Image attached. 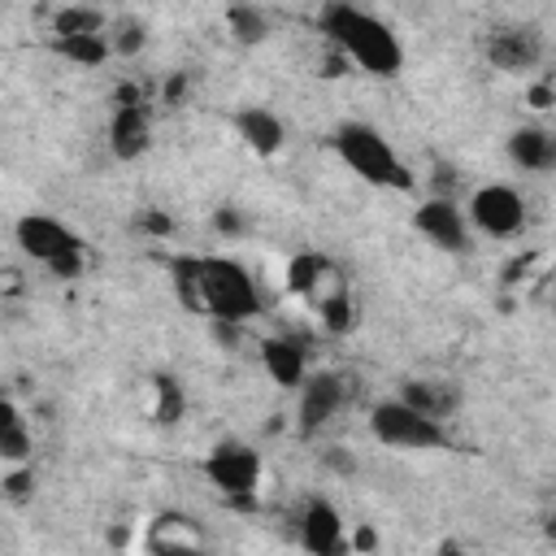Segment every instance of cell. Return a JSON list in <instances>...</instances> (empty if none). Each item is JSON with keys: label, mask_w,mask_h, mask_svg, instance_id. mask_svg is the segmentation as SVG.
<instances>
[{"label": "cell", "mask_w": 556, "mask_h": 556, "mask_svg": "<svg viewBox=\"0 0 556 556\" xmlns=\"http://www.w3.org/2000/svg\"><path fill=\"white\" fill-rule=\"evenodd\" d=\"M295 534H300V547L308 556H343V552H352V526L343 521V513L330 500H308L300 508Z\"/></svg>", "instance_id": "12"}, {"label": "cell", "mask_w": 556, "mask_h": 556, "mask_svg": "<svg viewBox=\"0 0 556 556\" xmlns=\"http://www.w3.org/2000/svg\"><path fill=\"white\" fill-rule=\"evenodd\" d=\"M552 304H556V287H552Z\"/></svg>", "instance_id": "31"}, {"label": "cell", "mask_w": 556, "mask_h": 556, "mask_svg": "<svg viewBox=\"0 0 556 556\" xmlns=\"http://www.w3.org/2000/svg\"><path fill=\"white\" fill-rule=\"evenodd\" d=\"M465 217L473 226V235H486V239H513L521 235L526 226V200L517 187L508 182H486L469 195L465 204Z\"/></svg>", "instance_id": "8"}, {"label": "cell", "mask_w": 556, "mask_h": 556, "mask_svg": "<svg viewBox=\"0 0 556 556\" xmlns=\"http://www.w3.org/2000/svg\"><path fill=\"white\" fill-rule=\"evenodd\" d=\"M30 495H35V469H30V465L4 469V500H9V504H26Z\"/></svg>", "instance_id": "26"}, {"label": "cell", "mask_w": 556, "mask_h": 556, "mask_svg": "<svg viewBox=\"0 0 556 556\" xmlns=\"http://www.w3.org/2000/svg\"><path fill=\"white\" fill-rule=\"evenodd\" d=\"M235 130H239L243 148H252L256 156H278L282 143H287V126H282V117H278L274 109H265V104H248V109H239V113H235Z\"/></svg>", "instance_id": "17"}, {"label": "cell", "mask_w": 556, "mask_h": 556, "mask_svg": "<svg viewBox=\"0 0 556 556\" xmlns=\"http://www.w3.org/2000/svg\"><path fill=\"white\" fill-rule=\"evenodd\" d=\"M369 434L382 443V447H395V452H439L447 447V426L417 413L413 404H404L400 395L374 404L369 413Z\"/></svg>", "instance_id": "5"}, {"label": "cell", "mask_w": 556, "mask_h": 556, "mask_svg": "<svg viewBox=\"0 0 556 556\" xmlns=\"http://www.w3.org/2000/svg\"><path fill=\"white\" fill-rule=\"evenodd\" d=\"M148 143H152V113L135 87H122L109 113V152L117 161H135L148 152Z\"/></svg>", "instance_id": "10"}, {"label": "cell", "mask_w": 556, "mask_h": 556, "mask_svg": "<svg viewBox=\"0 0 556 556\" xmlns=\"http://www.w3.org/2000/svg\"><path fill=\"white\" fill-rule=\"evenodd\" d=\"M204 473L217 486V495H226L230 504H252L261 495V482H265L261 456L243 443H217L204 460Z\"/></svg>", "instance_id": "7"}, {"label": "cell", "mask_w": 556, "mask_h": 556, "mask_svg": "<svg viewBox=\"0 0 556 556\" xmlns=\"http://www.w3.org/2000/svg\"><path fill=\"white\" fill-rule=\"evenodd\" d=\"M313 321H317L326 334H348V330L356 326V300H352V291H348V295H339L334 304H326Z\"/></svg>", "instance_id": "24"}, {"label": "cell", "mask_w": 556, "mask_h": 556, "mask_svg": "<svg viewBox=\"0 0 556 556\" xmlns=\"http://www.w3.org/2000/svg\"><path fill=\"white\" fill-rule=\"evenodd\" d=\"M400 400H404V404H413L417 413L434 417V421H447V417H452V408L460 404L456 387H452V382H434V378H408V382L400 387Z\"/></svg>", "instance_id": "19"}, {"label": "cell", "mask_w": 556, "mask_h": 556, "mask_svg": "<svg viewBox=\"0 0 556 556\" xmlns=\"http://www.w3.org/2000/svg\"><path fill=\"white\" fill-rule=\"evenodd\" d=\"M334 152L339 161L369 187H391V191H408L413 174L400 161V152L382 139V130H374L369 122H343L334 130Z\"/></svg>", "instance_id": "3"}, {"label": "cell", "mask_w": 556, "mask_h": 556, "mask_svg": "<svg viewBox=\"0 0 556 556\" xmlns=\"http://www.w3.org/2000/svg\"><path fill=\"white\" fill-rule=\"evenodd\" d=\"M174 287L182 304L213 326L243 330L261 313V287L252 274L230 256H178L174 261Z\"/></svg>", "instance_id": "1"}, {"label": "cell", "mask_w": 556, "mask_h": 556, "mask_svg": "<svg viewBox=\"0 0 556 556\" xmlns=\"http://www.w3.org/2000/svg\"><path fill=\"white\" fill-rule=\"evenodd\" d=\"M226 30H230L239 43H261V39L274 30V22H269V13L256 9V4H230V9H226Z\"/></svg>", "instance_id": "22"}, {"label": "cell", "mask_w": 556, "mask_h": 556, "mask_svg": "<svg viewBox=\"0 0 556 556\" xmlns=\"http://www.w3.org/2000/svg\"><path fill=\"white\" fill-rule=\"evenodd\" d=\"M13 235H17V248H22L35 265H43L52 278H78V274L87 269V248H83V239H78L61 217L22 213L17 226H13Z\"/></svg>", "instance_id": "4"}, {"label": "cell", "mask_w": 556, "mask_h": 556, "mask_svg": "<svg viewBox=\"0 0 556 556\" xmlns=\"http://www.w3.org/2000/svg\"><path fill=\"white\" fill-rule=\"evenodd\" d=\"M143 22H135V17H126V22H113L109 26V43H113V56H135L139 48H143Z\"/></svg>", "instance_id": "25"}, {"label": "cell", "mask_w": 556, "mask_h": 556, "mask_svg": "<svg viewBox=\"0 0 556 556\" xmlns=\"http://www.w3.org/2000/svg\"><path fill=\"white\" fill-rule=\"evenodd\" d=\"M148 391H152V400H148L152 421L169 426V421H178V417L187 413V395H182L178 378H152V382H148Z\"/></svg>", "instance_id": "23"}, {"label": "cell", "mask_w": 556, "mask_h": 556, "mask_svg": "<svg viewBox=\"0 0 556 556\" xmlns=\"http://www.w3.org/2000/svg\"><path fill=\"white\" fill-rule=\"evenodd\" d=\"M143 552L148 556H208V534L195 517L187 513H156L143 530Z\"/></svg>", "instance_id": "13"}, {"label": "cell", "mask_w": 556, "mask_h": 556, "mask_svg": "<svg viewBox=\"0 0 556 556\" xmlns=\"http://www.w3.org/2000/svg\"><path fill=\"white\" fill-rule=\"evenodd\" d=\"M443 556H465V552L460 547H443Z\"/></svg>", "instance_id": "30"}, {"label": "cell", "mask_w": 556, "mask_h": 556, "mask_svg": "<svg viewBox=\"0 0 556 556\" xmlns=\"http://www.w3.org/2000/svg\"><path fill=\"white\" fill-rule=\"evenodd\" d=\"M0 460H4V469H17V465L35 460V430L17 413L13 400H4V408H0Z\"/></svg>", "instance_id": "18"}, {"label": "cell", "mask_w": 556, "mask_h": 556, "mask_svg": "<svg viewBox=\"0 0 556 556\" xmlns=\"http://www.w3.org/2000/svg\"><path fill=\"white\" fill-rule=\"evenodd\" d=\"M504 152H508V161L521 174H552L556 169V130H547V126H521V130L508 135Z\"/></svg>", "instance_id": "16"}, {"label": "cell", "mask_w": 556, "mask_h": 556, "mask_svg": "<svg viewBox=\"0 0 556 556\" xmlns=\"http://www.w3.org/2000/svg\"><path fill=\"white\" fill-rule=\"evenodd\" d=\"M261 369H265L278 387H287V391H300L304 378L313 374V369H308V352H304V343H300V339H287V334L261 343Z\"/></svg>", "instance_id": "15"}, {"label": "cell", "mask_w": 556, "mask_h": 556, "mask_svg": "<svg viewBox=\"0 0 556 556\" xmlns=\"http://www.w3.org/2000/svg\"><path fill=\"white\" fill-rule=\"evenodd\" d=\"M352 391H356V382L348 369H313L304 378V387L295 391V430L300 434L330 430L343 417V408L352 404Z\"/></svg>", "instance_id": "6"}, {"label": "cell", "mask_w": 556, "mask_h": 556, "mask_svg": "<svg viewBox=\"0 0 556 556\" xmlns=\"http://www.w3.org/2000/svg\"><path fill=\"white\" fill-rule=\"evenodd\" d=\"M413 226L417 235H426L439 252H469V239H473V226L465 217V208L456 204V195H426L413 213Z\"/></svg>", "instance_id": "11"}, {"label": "cell", "mask_w": 556, "mask_h": 556, "mask_svg": "<svg viewBox=\"0 0 556 556\" xmlns=\"http://www.w3.org/2000/svg\"><path fill=\"white\" fill-rule=\"evenodd\" d=\"M187 96V74H174V78H165V87H161V104H178Z\"/></svg>", "instance_id": "28"}, {"label": "cell", "mask_w": 556, "mask_h": 556, "mask_svg": "<svg viewBox=\"0 0 556 556\" xmlns=\"http://www.w3.org/2000/svg\"><path fill=\"white\" fill-rule=\"evenodd\" d=\"M109 17L104 9H91V4H65L52 13V39H70V35H109Z\"/></svg>", "instance_id": "20"}, {"label": "cell", "mask_w": 556, "mask_h": 556, "mask_svg": "<svg viewBox=\"0 0 556 556\" xmlns=\"http://www.w3.org/2000/svg\"><path fill=\"white\" fill-rule=\"evenodd\" d=\"M317 26L334 43V52L343 61H352L356 70L378 74V78L400 74L404 43H400V35L378 13L356 9V4H326V9H317Z\"/></svg>", "instance_id": "2"}, {"label": "cell", "mask_w": 556, "mask_h": 556, "mask_svg": "<svg viewBox=\"0 0 556 556\" xmlns=\"http://www.w3.org/2000/svg\"><path fill=\"white\" fill-rule=\"evenodd\" d=\"M543 534L556 543V513H547V521H543Z\"/></svg>", "instance_id": "29"}, {"label": "cell", "mask_w": 556, "mask_h": 556, "mask_svg": "<svg viewBox=\"0 0 556 556\" xmlns=\"http://www.w3.org/2000/svg\"><path fill=\"white\" fill-rule=\"evenodd\" d=\"M539 56H543V43L526 26H500L486 35V61L504 74H526L539 65Z\"/></svg>", "instance_id": "14"}, {"label": "cell", "mask_w": 556, "mask_h": 556, "mask_svg": "<svg viewBox=\"0 0 556 556\" xmlns=\"http://www.w3.org/2000/svg\"><path fill=\"white\" fill-rule=\"evenodd\" d=\"M287 291L317 317L326 304H334L339 295H348V278H343V269L330 256H321V252H295L287 261Z\"/></svg>", "instance_id": "9"}, {"label": "cell", "mask_w": 556, "mask_h": 556, "mask_svg": "<svg viewBox=\"0 0 556 556\" xmlns=\"http://www.w3.org/2000/svg\"><path fill=\"white\" fill-rule=\"evenodd\" d=\"M52 52L83 70H96L113 56V43H109V35H70V39H52Z\"/></svg>", "instance_id": "21"}, {"label": "cell", "mask_w": 556, "mask_h": 556, "mask_svg": "<svg viewBox=\"0 0 556 556\" xmlns=\"http://www.w3.org/2000/svg\"><path fill=\"white\" fill-rule=\"evenodd\" d=\"M526 100H530V109H539V113L556 109V70H543V74L526 87Z\"/></svg>", "instance_id": "27"}]
</instances>
